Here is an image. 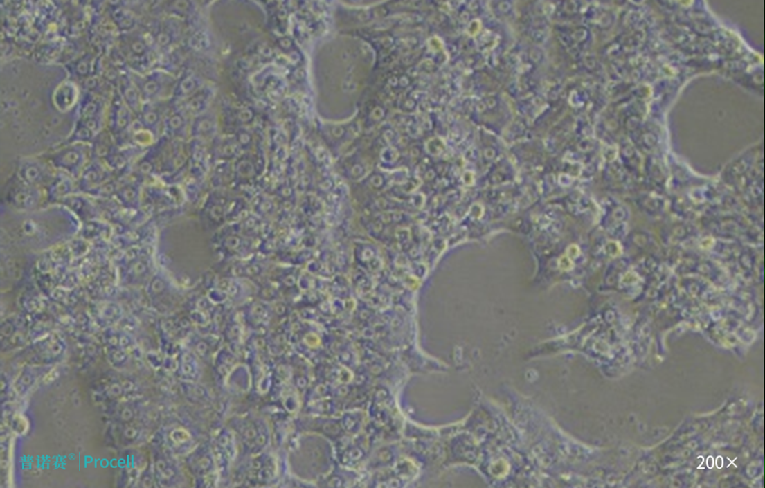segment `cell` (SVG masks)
<instances>
[{"mask_svg":"<svg viewBox=\"0 0 765 488\" xmlns=\"http://www.w3.org/2000/svg\"><path fill=\"white\" fill-rule=\"evenodd\" d=\"M71 189L72 183L71 179L65 177V175H63V177H58L57 179L55 180V182L52 183L49 195L51 198H58L69 193Z\"/></svg>","mask_w":765,"mask_h":488,"instance_id":"obj_15","label":"cell"},{"mask_svg":"<svg viewBox=\"0 0 765 488\" xmlns=\"http://www.w3.org/2000/svg\"><path fill=\"white\" fill-rule=\"evenodd\" d=\"M170 100L145 102L138 114L139 127L153 136L160 135L163 130L164 118L168 110Z\"/></svg>","mask_w":765,"mask_h":488,"instance_id":"obj_3","label":"cell"},{"mask_svg":"<svg viewBox=\"0 0 765 488\" xmlns=\"http://www.w3.org/2000/svg\"><path fill=\"white\" fill-rule=\"evenodd\" d=\"M39 192L33 186L24 181L17 182L8 193V200L19 208H30L38 202Z\"/></svg>","mask_w":765,"mask_h":488,"instance_id":"obj_8","label":"cell"},{"mask_svg":"<svg viewBox=\"0 0 765 488\" xmlns=\"http://www.w3.org/2000/svg\"><path fill=\"white\" fill-rule=\"evenodd\" d=\"M201 84H202V82H201L199 77L191 73V72H184L177 79L170 102L180 105V103L191 97L192 94L199 91Z\"/></svg>","mask_w":765,"mask_h":488,"instance_id":"obj_9","label":"cell"},{"mask_svg":"<svg viewBox=\"0 0 765 488\" xmlns=\"http://www.w3.org/2000/svg\"><path fill=\"white\" fill-rule=\"evenodd\" d=\"M186 111L181 105L170 102L164 118V138H179L186 135L187 127Z\"/></svg>","mask_w":765,"mask_h":488,"instance_id":"obj_6","label":"cell"},{"mask_svg":"<svg viewBox=\"0 0 765 488\" xmlns=\"http://www.w3.org/2000/svg\"><path fill=\"white\" fill-rule=\"evenodd\" d=\"M180 25L174 19H165L155 30L152 44L155 49L168 51L180 36Z\"/></svg>","mask_w":765,"mask_h":488,"instance_id":"obj_7","label":"cell"},{"mask_svg":"<svg viewBox=\"0 0 765 488\" xmlns=\"http://www.w3.org/2000/svg\"><path fill=\"white\" fill-rule=\"evenodd\" d=\"M103 116V103L99 98L87 93L79 107V118H95Z\"/></svg>","mask_w":765,"mask_h":488,"instance_id":"obj_13","label":"cell"},{"mask_svg":"<svg viewBox=\"0 0 765 488\" xmlns=\"http://www.w3.org/2000/svg\"><path fill=\"white\" fill-rule=\"evenodd\" d=\"M86 160V150L83 145H75L55 153L52 157L53 164L57 168L69 172L77 177Z\"/></svg>","mask_w":765,"mask_h":488,"instance_id":"obj_5","label":"cell"},{"mask_svg":"<svg viewBox=\"0 0 765 488\" xmlns=\"http://www.w3.org/2000/svg\"><path fill=\"white\" fill-rule=\"evenodd\" d=\"M118 93L131 111L138 116L143 105V100L131 75H123L120 79Z\"/></svg>","mask_w":765,"mask_h":488,"instance_id":"obj_10","label":"cell"},{"mask_svg":"<svg viewBox=\"0 0 765 488\" xmlns=\"http://www.w3.org/2000/svg\"><path fill=\"white\" fill-rule=\"evenodd\" d=\"M91 57H82V60L75 63L74 72L77 74V76H88L89 71H91Z\"/></svg>","mask_w":765,"mask_h":488,"instance_id":"obj_18","label":"cell"},{"mask_svg":"<svg viewBox=\"0 0 765 488\" xmlns=\"http://www.w3.org/2000/svg\"><path fill=\"white\" fill-rule=\"evenodd\" d=\"M19 179L30 186H37L48 177V172L37 161H22L19 169Z\"/></svg>","mask_w":765,"mask_h":488,"instance_id":"obj_11","label":"cell"},{"mask_svg":"<svg viewBox=\"0 0 765 488\" xmlns=\"http://www.w3.org/2000/svg\"><path fill=\"white\" fill-rule=\"evenodd\" d=\"M145 102H163L170 100L174 91L177 79L169 72L156 69L144 75L131 74Z\"/></svg>","mask_w":765,"mask_h":488,"instance_id":"obj_1","label":"cell"},{"mask_svg":"<svg viewBox=\"0 0 765 488\" xmlns=\"http://www.w3.org/2000/svg\"><path fill=\"white\" fill-rule=\"evenodd\" d=\"M133 111L122 99L119 93L114 94L109 111V129L114 136H121L133 127Z\"/></svg>","mask_w":765,"mask_h":488,"instance_id":"obj_4","label":"cell"},{"mask_svg":"<svg viewBox=\"0 0 765 488\" xmlns=\"http://www.w3.org/2000/svg\"><path fill=\"white\" fill-rule=\"evenodd\" d=\"M79 98V90L77 86L71 82H63L55 90L54 93V103L58 110L66 111L71 110L77 102Z\"/></svg>","mask_w":765,"mask_h":488,"instance_id":"obj_12","label":"cell"},{"mask_svg":"<svg viewBox=\"0 0 765 488\" xmlns=\"http://www.w3.org/2000/svg\"><path fill=\"white\" fill-rule=\"evenodd\" d=\"M212 127H213V123L208 117H198L192 124V133L198 136L206 135V133L210 132Z\"/></svg>","mask_w":765,"mask_h":488,"instance_id":"obj_16","label":"cell"},{"mask_svg":"<svg viewBox=\"0 0 765 488\" xmlns=\"http://www.w3.org/2000/svg\"><path fill=\"white\" fill-rule=\"evenodd\" d=\"M122 46L128 62L138 74L146 71L152 65L155 48L144 35L129 33L125 36Z\"/></svg>","mask_w":765,"mask_h":488,"instance_id":"obj_2","label":"cell"},{"mask_svg":"<svg viewBox=\"0 0 765 488\" xmlns=\"http://www.w3.org/2000/svg\"><path fill=\"white\" fill-rule=\"evenodd\" d=\"M119 197L122 201L127 203L138 202V189L133 185H128L123 188L119 192Z\"/></svg>","mask_w":765,"mask_h":488,"instance_id":"obj_17","label":"cell"},{"mask_svg":"<svg viewBox=\"0 0 765 488\" xmlns=\"http://www.w3.org/2000/svg\"><path fill=\"white\" fill-rule=\"evenodd\" d=\"M158 475L160 476L161 481H170V479L174 476V471H173L172 467H168V464L165 461H161L157 464Z\"/></svg>","mask_w":765,"mask_h":488,"instance_id":"obj_19","label":"cell"},{"mask_svg":"<svg viewBox=\"0 0 765 488\" xmlns=\"http://www.w3.org/2000/svg\"><path fill=\"white\" fill-rule=\"evenodd\" d=\"M106 172L98 164H92L88 167L82 175V185L83 189H91L100 186L103 182Z\"/></svg>","mask_w":765,"mask_h":488,"instance_id":"obj_14","label":"cell"}]
</instances>
